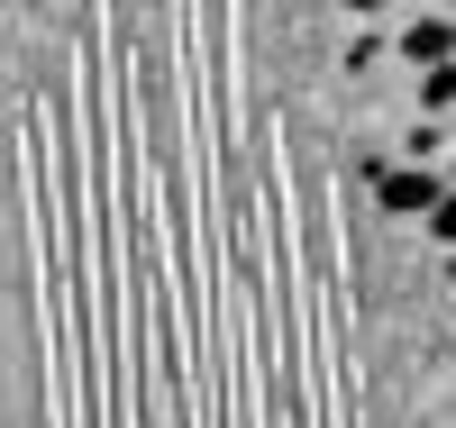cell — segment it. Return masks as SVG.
<instances>
[{"mask_svg":"<svg viewBox=\"0 0 456 428\" xmlns=\"http://www.w3.org/2000/svg\"><path fill=\"white\" fill-rule=\"evenodd\" d=\"M384 201H393V210H429V201H438V182L411 165V174H393V182H384Z\"/></svg>","mask_w":456,"mask_h":428,"instance_id":"2","label":"cell"},{"mask_svg":"<svg viewBox=\"0 0 456 428\" xmlns=\"http://www.w3.org/2000/svg\"><path fill=\"white\" fill-rule=\"evenodd\" d=\"M402 46L420 55V64H438V73H447V19H411V28H402Z\"/></svg>","mask_w":456,"mask_h":428,"instance_id":"1","label":"cell"}]
</instances>
